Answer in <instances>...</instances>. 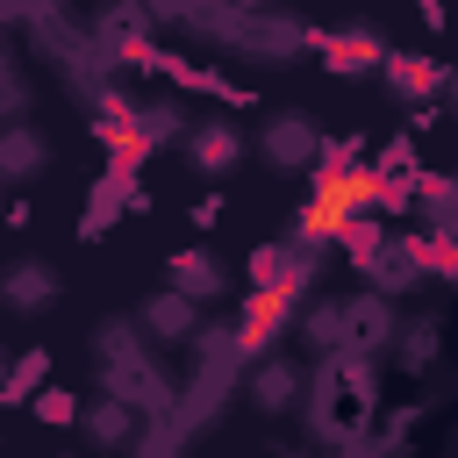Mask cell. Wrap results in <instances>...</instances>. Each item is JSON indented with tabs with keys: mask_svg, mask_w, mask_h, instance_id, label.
<instances>
[{
	"mask_svg": "<svg viewBox=\"0 0 458 458\" xmlns=\"http://www.w3.org/2000/svg\"><path fill=\"white\" fill-rule=\"evenodd\" d=\"M0 301H7V308H21V315H36V308H50V301H57V272H50V265H36V258H21V265L0 279Z\"/></svg>",
	"mask_w": 458,
	"mask_h": 458,
	"instance_id": "obj_1",
	"label": "cell"
},
{
	"mask_svg": "<svg viewBox=\"0 0 458 458\" xmlns=\"http://www.w3.org/2000/svg\"><path fill=\"white\" fill-rule=\"evenodd\" d=\"M265 157L293 172V165H308V157H322V143H315V129H308L301 114H279V122L265 129Z\"/></svg>",
	"mask_w": 458,
	"mask_h": 458,
	"instance_id": "obj_2",
	"label": "cell"
},
{
	"mask_svg": "<svg viewBox=\"0 0 458 458\" xmlns=\"http://www.w3.org/2000/svg\"><path fill=\"white\" fill-rule=\"evenodd\" d=\"M236 157H243V136H236L229 122H208V129L193 136V165H200L208 179H229V172H236Z\"/></svg>",
	"mask_w": 458,
	"mask_h": 458,
	"instance_id": "obj_3",
	"label": "cell"
},
{
	"mask_svg": "<svg viewBox=\"0 0 458 458\" xmlns=\"http://www.w3.org/2000/svg\"><path fill=\"white\" fill-rule=\"evenodd\" d=\"M43 157H50V150H43V136H36V129H21V122H7V129H0V179H36V172H43Z\"/></svg>",
	"mask_w": 458,
	"mask_h": 458,
	"instance_id": "obj_4",
	"label": "cell"
},
{
	"mask_svg": "<svg viewBox=\"0 0 458 458\" xmlns=\"http://www.w3.org/2000/svg\"><path fill=\"white\" fill-rule=\"evenodd\" d=\"M143 329H150L157 344H172V336H193V293H157V301L143 308Z\"/></svg>",
	"mask_w": 458,
	"mask_h": 458,
	"instance_id": "obj_5",
	"label": "cell"
},
{
	"mask_svg": "<svg viewBox=\"0 0 458 458\" xmlns=\"http://www.w3.org/2000/svg\"><path fill=\"white\" fill-rule=\"evenodd\" d=\"M165 272H172V279H179V293H193V301L222 293V265H215L208 250H179V258H172Z\"/></svg>",
	"mask_w": 458,
	"mask_h": 458,
	"instance_id": "obj_6",
	"label": "cell"
},
{
	"mask_svg": "<svg viewBox=\"0 0 458 458\" xmlns=\"http://www.w3.org/2000/svg\"><path fill=\"white\" fill-rule=\"evenodd\" d=\"M250 394H258V408H286V401L301 394V372L272 358V365H258V379H250Z\"/></svg>",
	"mask_w": 458,
	"mask_h": 458,
	"instance_id": "obj_7",
	"label": "cell"
},
{
	"mask_svg": "<svg viewBox=\"0 0 458 458\" xmlns=\"http://www.w3.org/2000/svg\"><path fill=\"white\" fill-rule=\"evenodd\" d=\"M379 57V43L365 36V29H351V36H329V72H365Z\"/></svg>",
	"mask_w": 458,
	"mask_h": 458,
	"instance_id": "obj_8",
	"label": "cell"
},
{
	"mask_svg": "<svg viewBox=\"0 0 458 458\" xmlns=\"http://www.w3.org/2000/svg\"><path fill=\"white\" fill-rule=\"evenodd\" d=\"M344 336H358V351L379 344V336H386V308H379V301H351V308H344Z\"/></svg>",
	"mask_w": 458,
	"mask_h": 458,
	"instance_id": "obj_9",
	"label": "cell"
},
{
	"mask_svg": "<svg viewBox=\"0 0 458 458\" xmlns=\"http://www.w3.org/2000/svg\"><path fill=\"white\" fill-rule=\"evenodd\" d=\"M386 79L408 86V93H429V86H437V64H422V57H386Z\"/></svg>",
	"mask_w": 458,
	"mask_h": 458,
	"instance_id": "obj_10",
	"label": "cell"
},
{
	"mask_svg": "<svg viewBox=\"0 0 458 458\" xmlns=\"http://www.w3.org/2000/svg\"><path fill=\"white\" fill-rule=\"evenodd\" d=\"M437 358V322H415L408 329V351H401V365H429Z\"/></svg>",
	"mask_w": 458,
	"mask_h": 458,
	"instance_id": "obj_11",
	"label": "cell"
},
{
	"mask_svg": "<svg viewBox=\"0 0 458 458\" xmlns=\"http://www.w3.org/2000/svg\"><path fill=\"white\" fill-rule=\"evenodd\" d=\"M93 437H129V415H122V408H100V415H93Z\"/></svg>",
	"mask_w": 458,
	"mask_h": 458,
	"instance_id": "obj_12",
	"label": "cell"
},
{
	"mask_svg": "<svg viewBox=\"0 0 458 458\" xmlns=\"http://www.w3.org/2000/svg\"><path fill=\"white\" fill-rule=\"evenodd\" d=\"M229 7H265V0H229Z\"/></svg>",
	"mask_w": 458,
	"mask_h": 458,
	"instance_id": "obj_13",
	"label": "cell"
}]
</instances>
